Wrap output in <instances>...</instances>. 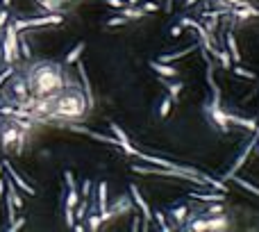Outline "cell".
<instances>
[{
	"label": "cell",
	"instance_id": "cell-1",
	"mask_svg": "<svg viewBox=\"0 0 259 232\" xmlns=\"http://www.w3.org/2000/svg\"><path fill=\"white\" fill-rule=\"evenodd\" d=\"M27 84L32 98H55L61 89L68 86V78L64 71V64L53 60H39L32 62L25 71Z\"/></svg>",
	"mask_w": 259,
	"mask_h": 232
},
{
	"label": "cell",
	"instance_id": "cell-2",
	"mask_svg": "<svg viewBox=\"0 0 259 232\" xmlns=\"http://www.w3.org/2000/svg\"><path fill=\"white\" fill-rule=\"evenodd\" d=\"M89 107H91V103L86 98V93H82L78 86L68 84L66 89H61L53 98V112H50L48 119H60L73 123V121L84 119Z\"/></svg>",
	"mask_w": 259,
	"mask_h": 232
},
{
	"label": "cell",
	"instance_id": "cell-3",
	"mask_svg": "<svg viewBox=\"0 0 259 232\" xmlns=\"http://www.w3.org/2000/svg\"><path fill=\"white\" fill-rule=\"evenodd\" d=\"M2 89V98L12 105L19 107H30V84H27V78L23 73H12L9 75V82L0 86Z\"/></svg>",
	"mask_w": 259,
	"mask_h": 232
},
{
	"label": "cell",
	"instance_id": "cell-4",
	"mask_svg": "<svg viewBox=\"0 0 259 232\" xmlns=\"http://www.w3.org/2000/svg\"><path fill=\"white\" fill-rule=\"evenodd\" d=\"M19 30L14 27L12 19L7 23L5 32H2V62H5L7 66L9 64H16L20 57V46H19Z\"/></svg>",
	"mask_w": 259,
	"mask_h": 232
},
{
	"label": "cell",
	"instance_id": "cell-5",
	"mask_svg": "<svg viewBox=\"0 0 259 232\" xmlns=\"http://www.w3.org/2000/svg\"><path fill=\"white\" fill-rule=\"evenodd\" d=\"M205 116L219 132H230L232 130V123L227 121V112L220 107V98H214L212 96V100L205 105Z\"/></svg>",
	"mask_w": 259,
	"mask_h": 232
},
{
	"label": "cell",
	"instance_id": "cell-6",
	"mask_svg": "<svg viewBox=\"0 0 259 232\" xmlns=\"http://www.w3.org/2000/svg\"><path fill=\"white\" fill-rule=\"evenodd\" d=\"M12 23L19 32H23L27 27L60 25V23H64V16H61V14H43V16H32V19H12Z\"/></svg>",
	"mask_w": 259,
	"mask_h": 232
},
{
	"label": "cell",
	"instance_id": "cell-7",
	"mask_svg": "<svg viewBox=\"0 0 259 232\" xmlns=\"http://www.w3.org/2000/svg\"><path fill=\"white\" fill-rule=\"evenodd\" d=\"M23 132H25V130H20V127L14 123V119L7 116V121L0 126V148H2V150H14L16 144H19V137Z\"/></svg>",
	"mask_w": 259,
	"mask_h": 232
},
{
	"label": "cell",
	"instance_id": "cell-8",
	"mask_svg": "<svg viewBox=\"0 0 259 232\" xmlns=\"http://www.w3.org/2000/svg\"><path fill=\"white\" fill-rule=\"evenodd\" d=\"M230 14H232L234 23H246V21L259 16V9L250 2V0H241V2H237L234 7H230Z\"/></svg>",
	"mask_w": 259,
	"mask_h": 232
},
{
	"label": "cell",
	"instance_id": "cell-9",
	"mask_svg": "<svg viewBox=\"0 0 259 232\" xmlns=\"http://www.w3.org/2000/svg\"><path fill=\"white\" fill-rule=\"evenodd\" d=\"M109 130H112V134L116 137V141H119V148H123L127 155H134V153H137V148L132 146V141H130L127 132L119 126V123H116V121H109Z\"/></svg>",
	"mask_w": 259,
	"mask_h": 232
},
{
	"label": "cell",
	"instance_id": "cell-10",
	"mask_svg": "<svg viewBox=\"0 0 259 232\" xmlns=\"http://www.w3.org/2000/svg\"><path fill=\"white\" fill-rule=\"evenodd\" d=\"M189 210H191V205H189V203H178V205H171V207H168L166 216H171V219H173V226H175V230H179V228L184 226L186 216H189Z\"/></svg>",
	"mask_w": 259,
	"mask_h": 232
},
{
	"label": "cell",
	"instance_id": "cell-11",
	"mask_svg": "<svg viewBox=\"0 0 259 232\" xmlns=\"http://www.w3.org/2000/svg\"><path fill=\"white\" fill-rule=\"evenodd\" d=\"M148 66L153 68L155 73L159 75V78H168V80H175L179 75V71L175 66H171L168 62H159V60H150L148 62Z\"/></svg>",
	"mask_w": 259,
	"mask_h": 232
},
{
	"label": "cell",
	"instance_id": "cell-12",
	"mask_svg": "<svg viewBox=\"0 0 259 232\" xmlns=\"http://www.w3.org/2000/svg\"><path fill=\"white\" fill-rule=\"evenodd\" d=\"M2 169H5V171L9 173V178L14 180V185L19 187V189H23V191L27 193V196H34V193H37V189H34V187L30 185L27 180H23V178H20L19 173H16V169H14V166L9 164V162H2Z\"/></svg>",
	"mask_w": 259,
	"mask_h": 232
},
{
	"label": "cell",
	"instance_id": "cell-13",
	"mask_svg": "<svg viewBox=\"0 0 259 232\" xmlns=\"http://www.w3.org/2000/svg\"><path fill=\"white\" fill-rule=\"evenodd\" d=\"M130 198H132V203H137V205H139V210H141V214H143L146 223H148V221H153V212H150V205H148L146 198L141 196V191L137 189V185H130Z\"/></svg>",
	"mask_w": 259,
	"mask_h": 232
},
{
	"label": "cell",
	"instance_id": "cell-14",
	"mask_svg": "<svg viewBox=\"0 0 259 232\" xmlns=\"http://www.w3.org/2000/svg\"><path fill=\"white\" fill-rule=\"evenodd\" d=\"M73 132H80V134H86V137H91V139L96 141H102V144H109V146H119V141H116V137H105V134H100V132H93V130H89V127L84 126H68Z\"/></svg>",
	"mask_w": 259,
	"mask_h": 232
},
{
	"label": "cell",
	"instance_id": "cell-15",
	"mask_svg": "<svg viewBox=\"0 0 259 232\" xmlns=\"http://www.w3.org/2000/svg\"><path fill=\"white\" fill-rule=\"evenodd\" d=\"M230 228V219H227L225 212L220 214H212V216H207V230H227Z\"/></svg>",
	"mask_w": 259,
	"mask_h": 232
},
{
	"label": "cell",
	"instance_id": "cell-16",
	"mask_svg": "<svg viewBox=\"0 0 259 232\" xmlns=\"http://www.w3.org/2000/svg\"><path fill=\"white\" fill-rule=\"evenodd\" d=\"M227 121L232 123V126H239L243 127V130H248V132H257V121L255 119H243V116H237V114L232 112H227Z\"/></svg>",
	"mask_w": 259,
	"mask_h": 232
},
{
	"label": "cell",
	"instance_id": "cell-17",
	"mask_svg": "<svg viewBox=\"0 0 259 232\" xmlns=\"http://www.w3.org/2000/svg\"><path fill=\"white\" fill-rule=\"evenodd\" d=\"M186 198H196V200H200V203H225V193L223 191H209V193H196V191H191Z\"/></svg>",
	"mask_w": 259,
	"mask_h": 232
},
{
	"label": "cell",
	"instance_id": "cell-18",
	"mask_svg": "<svg viewBox=\"0 0 259 232\" xmlns=\"http://www.w3.org/2000/svg\"><path fill=\"white\" fill-rule=\"evenodd\" d=\"M84 219H86V226H84L86 230L96 232V230H100V228H102V216H100V210L96 205H93V210L86 214Z\"/></svg>",
	"mask_w": 259,
	"mask_h": 232
},
{
	"label": "cell",
	"instance_id": "cell-19",
	"mask_svg": "<svg viewBox=\"0 0 259 232\" xmlns=\"http://www.w3.org/2000/svg\"><path fill=\"white\" fill-rule=\"evenodd\" d=\"M84 48H86V43L84 41H78L71 50H68V55L64 57V66H71V64H75V62L80 60V55L84 53Z\"/></svg>",
	"mask_w": 259,
	"mask_h": 232
},
{
	"label": "cell",
	"instance_id": "cell-20",
	"mask_svg": "<svg viewBox=\"0 0 259 232\" xmlns=\"http://www.w3.org/2000/svg\"><path fill=\"white\" fill-rule=\"evenodd\" d=\"M161 84L168 89V93H171V98H173V100H178V98H179V93H182V89H184V84H182L178 78H175V80L161 78Z\"/></svg>",
	"mask_w": 259,
	"mask_h": 232
},
{
	"label": "cell",
	"instance_id": "cell-21",
	"mask_svg": "<svg viewBox=\"0 0 259 232\" xmlns=\"http://www.w3.org/2000/svg\"><path fill=\"white\" fill-rule=\"evenodd\" d=\"M225 43H227V48H230V57H232V62H237V64H239V62H241V53H239V46H237V39H234L232 30L227 32Z\"/></svg>",
	"mask_w": 259,
	"mask_h": 232
},
{
	"label": "cell",
	"instance_id": "cell-22",
	"mask_svg": "<svg viewBox=\"0 0 259 232\" xmlns=\"http://www.w3.org/2000/svg\"><path fill=\"white\" fill-rule=\"evenodd\" d=\"M120 14H123L127 21H139V19H143V14H146V12H143L141 7H137V5H125L123 9H120Z\"/></svg>",
	"mask_w": 259,
	"mask_h": 232
},
{
	"label": "cell",
	"instance_id": "cell-23",
	"mask_svg": "<svg viewBox=\"0 0 259 232\" xmlns=\"http://www.w3.org/2000/svg\"><path fill=\"white\" fill-rule=\"evenodd\" d=\"M48 14H60L61 7H64V0H37Z\"/></svg>",
	"mask_w": 259,
	"mask_h": 232
},
{
	"label": "cell",
	"instance_id": "cell-24",
	"mask_svg": "<svg viewBox=\"0 0 259 232\" xmlns=\"http://www.w3.org/2000/svg\"><path fill=\"white\" fill-rule=\"evenodd\" d=\"M193 48H196V46H189V48H182V50H175V53H166V55H161V57H159V62H168V64H171V62H175V60H182V57H186V55L191 53Z\"/></svg>",
	"mask_w": 259,
	"mask_h": 232
},
{
	"label": "cell",
	"instance_id": "cell-25",
	"mask_svg": "<svg viewBox=\"0 0 259 232\" xmlns=\"http://www.w3.org/2000/svg\"><path fill=\"white\" fill-rule=\"evenodd\" d=\"M230 180H234V182H237V185H239L241 189H246V191L255 193V196H257V198H259V187H255L253 182H248V180L239 178V175H237V173H234V175H232V178H230Z\"/></svg>",
	"mask_w": 259,
	"mask_h": 232
},
{
	"label": "cell",
	"instance_id": "cell-26",
	"mask_svg": "<svg viewBox=\"0 0 259 232\" xmlns=\"http://www.w3.org/2000/svg\"><path fill=\"white\" fill-rule=\"evenodd\" d=\"M173 103H175V100L171 98V93L161 98V103H159V116L161 119H168V114H171V109H173Z\"/></svg>",
	"mask_w": 259,
	"mask_h": 232
},
{
	"label": "cell",
	"instance_id": "cell-27",
	"mask_svg": "<svg viewBox=\"0 0 259 232\" xmlns=\"http://www.w3.org/2000/svg\"><path fill=\"white\" fill-rule=\"evenodd\" d=\"M107 207H109V203H107V182H100L98 185V210L102 212Z\"/></svg>",
	"mask_w": 259,
	"mask_h": 232
},
{
	"label": "cell",
	"instance_id": "cell-28",
	"mask_svg": "<svg viewBox=\"0 0 259 232\" xmlns=\"http://www.w3.org/2000/svg\"><path fill=\"white\" fill-rule=\"evenodd\" d=\"M153 219L159 223V230H161V232L175 230V228H173V223H166V214H164V212H155V214H153Z\"/></svg>",
	"mask_w": 259,
	"mask_h": 232
},
{
	"label": "cell",
	"instance_id": "cell-29",
	"mask_svg": "<svg viewBox=\"0 0 259 232\" xmlns=\"http://www.w3.org/2000/svg\"><path fill=\"white\" fill-rule=\"evenodd\" d=\"M202 210H205V214H207V216H212V214H220V212H225V205H223V203H207V205L202 207Z\"/></svg>",
	"mask_w": 259,
	"mask_h": 232
},
{
	"label": "cell",
	"instance_id": "cell-30",
	"mask_svg": "<svg viewBox=\"0 0 259 232\" xmlns=\"http://www.w3.org/2000/svg\"><path fill=\"white\" fill-rule=\"evenodd\" d=\"M234 75H239V78H246V80H257V73L255 71H248V68H243V66H234V68H230Z\"/></svg>",
	"mask_w": 259,
	"mask_h": 232
},
{
	"label": "cell",
	"instance_id": "cell-31",
	"mask_svg": "<svg viewBox=\"0 0 259 232\" xmlns=\"http://www.w3.org/2000/svg\"><path fill=\"white\" fill-rule=\"evenodd\" d=\"M19 46H20V57H25V60H32V50H30V43L23 39V34H19Z\"/></svg>",
	"mask_w": 259,
	"mask_h": 232
},
{
	"label": "cell",
	"instance_id": "cell-32",
	"mask_svg": "<svg viewBox=\"0 0 259 232\" xmlns=\"http://www.w3.org/2000/svg\"><path fill=\"white\" fill-rule=\"evenodd\" d=\"M219 60H220V66L225 68V71H230V68H232V57H230V53H227V50H220Z\"/></svg>",
	"mask_w": 259,
	"mask_h": 232
},
{
	"label": "cell",
	"instance_id": "cell-33",
	"mask_svg": "<svg viewBox=\"0 0 259 232\" xmlns=\"http://www.w3.org/2000/svg\"><path fill=\"white\" fill-rule=\"evenodd\" d=\"M237 2H241V0H212V5H219L223 12H230V7H234Z\"/></svg>",
	"mask_w": 259,
	"mask_h": 232
},
{
	"label": "cell",
	"instance_id": "cell-34",
	"mask_svg": "<svg viewBox=\"0 0 259 232\" xmlns=\"http://www.w3.org/2000/svg\"><path fill=\"white\" fill-rule=\"evenodd\" d=\"M25 226V216H20V219H14L9 226H7V230L9 232H16V230H20V228Z\"/></svg>",
	"mask_w": 259,
	"mask_h": 232
},
{
	"label": "cell",
	"instance_id": "cell-35",
	"mask_svg": "<svg viewBox=\"0 0 259 232\" xmlns=\"http://www.w3.org/2000/svg\"><path fill=\"white\" fill-rule=\"evenodd\" d=\"M125 23H127V19L123 16V14H120V16H116V19H109L105 25L107 27H116V25H125Z\"/></svg>",
	"mask_w": 259,
	"mask_h": 232
},
{
	"label": "cell",
	"instance_id": "cell-36",
	"mask_svg": "<svg viewBox=\"0 0 259 232\" xmlns=\"http://www.w3.org/2000/svg\"><path fill=\"white\" fill-rule=\"evenodd\" d=\"M105 2H107L109 7H116V9H123V7L127 5L125 0H105Z\"/></svg>",
	"mask_w": 259,
	"mask_h": 232
},
{
	"label": "cell",
	"instance_id": "cell-37",
	"mask_svg": "<svg viewBox=\"0 0 259 232\" xmlns=\"http://www.w3.org/2000/svg\"><path fill=\"white\" fill-rule=\"evenodd\" d=\"M141 9H143V12H157V9H159V5H157V2H146V5L141 7Z\"/></svg>",
	"mask_w": 259,
	"mask_h": 232
},
{
	"label": "cell",
	"instance_id": "cell-38",
	"mask_svg": "<svg viewBox=\"0 0 259 232\" xmlns=\"http://www.w3.org/2000/svg\"><path fill=\"white\" fill-rule=\"evenodd\" d=\"M179 34H182V25L178 23V25H173V27H171V37H173V39H178Z\"/></svg>",
	"mask_w": 259,
	"mask_h": 232
},
{
	"label": "cell",
	"instance_id": "cell-39",
	"mask_svg": "<svg viewBox=\"0 0 259 232\" xmlns=\"http://www.w3.org/2000/svg\"><path fill=\"white\" fill-rule=\"evenodd\" d=\"M89 191H91V182L84 180V191H82V198H89Z\"/></svg>",
	"mask_w": 259,
	"mask_h": 232
},
{
	"label": "cell",
	"instance_id": "cell-40",
	"mask_svg": "<svg viewBox=\"0 0 259 232\" xmlns=\"http://www.w3.org/2000/svg\"><path fill=\"white\" fill-rule=\"evenodd\" d=\"M71 230H75V232H82L84 230V223H73V228Z\"/></svg>",
	"mask_w": 259,
	"mask_h": 232
},
{
	"label": "cell",
	"instance_id": "cell-41",
	"mask_svg": "<svg viewBox=\"0 0 259 232\" xmlns=\"http://www.w3.org/2000/svg\"><path fill=\"white\" fill-rule=\"evenodd\" d=\"M132 230L137 232V230H141V223H139V216H137V219H134V223H132Z\"/></svg>",
	"mask_w": 259,
	"mask_h": 232
},
{
	"label": "cell",
	"instance_id": "cell-42",
	"mask_svg": "<svg viewBox=\"0 0 259 232\" xmlns=\"http://www.w3.org/2000/svg\"><path fill=\"white\" fill-rule=\"evenodd\" d=\"M2 193H5V180L0 178V198H2Z\"/></svg>",
	"mask_w": 259,
	"mask_h": 232
},
{
	"label": "cell",
	"instance_id": "cell-43",
	"mask_svg": "<svg viewBox=\"0 0 259 232\" xmlns=\"http://www.w3.org/2000/svg\"><path fill=\"white\" fill-rule=\"evenodd\" d=\"M196 2H198V0H184V5H186V7H193Z\"/></svg>",
	"mask_w": 259,
	"mask_h": 232
},
{
	"label": "cell",
	"instance_id": "cell-44",
	"mask_svg": "<svg viewBox=\"0 0 259 232\" xmlns=\"http://www.w3.org/2000/svg\"><path fill=\"white\" fill-rule=\"evenodd\" d=\"M2 2V7H12V0H0Z\"/></svg>",
	"mask_w": 259,
	"mask_h": 232
},
{
	"label": "cell",
	"instance_id": "cell-45",
	"mask_svg": "<svg viewBox=\"0 0 259 232\" xmlns=\"http://www.w3.org/2000/svg\"><path fill=\"white\" fill-rule=\"evenodd\" d=\"M127 5H139V0H125Z\"/></svg>",
	"mask_w": 259,
	"mask_h": 232
},
{
	"label": "cell",
	"instance_id": "cell-46",
	"mask_svg": "<svg viewBox=\"0 0 259 232\" xmlns=\"http://www.w3.org/2000/svg\"><path fill=\"white\" fill-rule=\"evenodd\" d=\"M2 171H5V169H2V164H0V178H2Z\"/></svg>",
	"mask_w": 259,
	"mask_h": 232
},
{
	"label": "cell",
	"instance_id": "cell-47",
	"mask_svg": "<svg viewBox=\"0 0 259 232\" xmlns=\"http://www.w3.org/2000/svg\"><path fill=\"white\" fill-rule=\"evenodd\" d=\"M255 148H257V153H259V139H257V144H255Z\"/></svg>",
	"mask_w": 259,
	"mask_h": 232
},
{
	"label": "cell",
	"instance_id": "cell-48",
	"mask_svg": "<svg viewBox=\"0 0 259 232\" xmlns=\"http://www.w3.org/2000/svg\"><path fill=\"white\" fill-rule=\"evenodd\" d=\"M257 134H259V127H257Z\"/></svg>",
	"mask_w": 259,
	"mask_h": 232
}]
</instances>
